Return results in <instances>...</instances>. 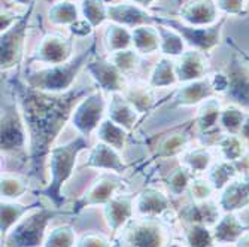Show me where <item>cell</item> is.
<instances>
[{
	"instance_id": "obj_15",
	"label": "cell",
	"mask_w": 249,
	"mask_h": 247,
	"mask_svg": "<svg viewBox=\"0 0 249 247\" xmlns=\"http://www.w3.org/2000/svg\"><path fill=\"white\" fill-rule=\"evenodd\" d=\"M107 21L124 26L130 30L141 26H154L155 15L149 14L148 9L130 2H118L107 5Z\"/></svg>"
},
{
	"instance_id": "obj_50",
	"label": "cell",
	"mask_w": 249,
	"mask_h": 247,
	"mask_svg": "<svg viewBox=\"0 0 249 247\" xmlns=\"http://www.w3.org/2000/svg\"><path fill=\"white\" fill-rule=\"evenodd\" d=\"M227 43H229V47H231L233 49H236V51L239 52V55H240L245 61H248V63H249V52H248V51H245V49H242V48L239 47V45L234 42V39H229V40H227Z\"/></svg>"
},
{
	"instance_id": "obj_11",
	"label": "cell",
	"mask_w": 249,
	"mask_h": 247,
	"mask_svg": "<svg viewBox=\"0 0 249 247\" xmlns=\"http://www.w3.org/2000/svg\"><path fill=\"white\" fill-rule=\"evenodd\" d=\"M224 72L229 78V88L224 97L231 104L249 112V63L245 61L236 49H233Z\"/></svg>"
},
{
	"instance_id": "obj_2",
	"label": "cell",
	"mask_w": 249,
	"mask_h": 247,
	"mask_svg": "<svg viewBox=\"0 0 249 247\" xmlns=\"http://www.w3.org/2000/svg\"><path fill=\"white\" fill-rule=\"evenodd\" d=\"M88 149H91L88 143V137L81 136V134L75 139L63 145L54 146L51 149L48 156L50 182L40 191V195L50 199V203H53L55 209H63L64 204L63 186L73 176L78 156Z\"/></svg>"
},
{
	"instance_id": "obj_47",
	"label": "cell",
	"mask_w": 249,
	"mask_h": 247,
	"mask_svg": "<svg viewBox=\"0 0 249 247\" xmlns=\"http://www.w3.org/2000/svg\"><path fill=\"white\" fill-rule=\"evenodd\" d=\"M75 247H112V240L100 232H84L76 238Z\"/></svg>"
},
{
	"instance_id": "obj_16",
	"label": "cell",
	"mask_w": 249,
	"mask_h": 247,
	"mask_svg": "<svg viewBox=\"0 0 249 247\" xmlns=\"http://www.w3.org/2000/svg\"><path fill=\"white\" fill-rule=\"evenodd\" d=\"M215 89L212 86L211 78L206 76L198 81L180 83L170 97V107H194L201 101L215 97Z\"/></svg>"
},
{
	"instance_id": "obj_41",
	"label": "cell",
	"mask_w": 249,
	"mask_h": 247,
	"mask_svg": "<svg viewBox=\"0 0 249 247\" xmlns=\"http://www.w3.org/2000/svg\"><path fill=\"white\" fill-rule=\"evenodd\" d=\"M79 11L81 16L94 29H99L107 21V5L105 0H81Z\"/></svg>"
},
{
	"instance_id": "obj_53",
	"label": "cell",
	"mask_w": 249,
	"mask_h": 247,
	"mask_svg": "<svg viewBox=\"0 0 249 247\" xmlns=\"http://www.w3.org/2000/svg\"><path fill=\"white\" fill-rule=\"evenodd\" d=\"M234 247H249V231L245 232V234L234 243Z\"/></svg>"
},
{
	"instance_id": "obj_45",
	"label": "cell",
	"mask_w": 249,
	"mask_h": 247,
	"mask_svg": "<svg viewBox=\"0 0 249 247\" xmlns=\"http://www.w3.org/2000/svg\"><path fill=\"white\" fill-rule=\"evenodd\" d=\"M190 195L193 198V201H206V199H211L215 188L212 186V183L208 181V177H194L191 183H190Z\"/></svg>"
},
{
	"instance_id": "obj_39",
	"label": "cell",
	"mask_w": 249,
	"mask_h": 247,
	"mask_svg": "<svg viewBox=\"0 0 249 247\" xmlns=\"http://www.w3.org/2000/svg\"><path fill=\"white\" fill-rule=\"evenodd\" d=\"M27 191H29L27 177L14 174V173H2V177H0V192H2V199L17 201Z\"/></svg>"
},
{
	"instance_id": "obj_34",
	"label": "cell",
	"mask_w": 249,
	"mask_h": 247,
	"mask_svg": "<svg viewBox=\"0 0 249 247\" xmlns=\"http://www.w3.org/2000/svg\"><path fill=\"white\" fill-rule=\"evenodd\" d=\"M206 173H208V181L212 183L216 192L222 191L230 182H233L234 179L240 177L236 164L227 160L213 161V164L209 167Z\"/></svg>"
},
{
	"instance_id": "obj_25",
	"label": "cell",
	"mask_w": 249,
	"mask_h": 247,
	"mask_svg": "<svg viewBox=\"0 0 249 247\" xmlns=\"http://www.w3.org/2000/svg\"><path fill=\"white\" fill-rule=\"evenodd\" d=\"M248 231L249 225H245L236 213H222L221 219L212 227L216 246L234 244Z\"/></svg>"
},
{
	"instance_id": "obj_49",
	"label": "cell",
	"mask_w": 249,
	"mask_h": 247,
	"mask_svg": "<svg viewBox=\"0 0 249 247\" xmlns=\"http://www.w3.org/2000/svg\"><path fill=\"white\" fill-rule=\"evenodd\" d=\"M21 16H22V14H19V12L2 8V12H0V33H3L8 29H11Z\"/></svg>"
},
{
	"instance_id": "obj_36",
	"label": "cell",
	"mask_w": 249,
	"mask_h": 247,
	"mask_svg": "<svg viewBox=\"0 0 249 247\" xmlns=\"http://www.w3.org/2000/svg\"><path fill=\"white\" fill-rule=\"evenodd\" d=\"M221 158L227 161H239L242 156L249 152L248 143L239 136V134H222L215 143Z\"/></svg>"
},
{
	"instance_id": "obj_51",
	"label": "cell",
	"mask_w": 249,
	"mask_h": 247,
	"mask_svg": "<svg viewBox=\"0 0 249 247\" xmlns=\"http://www.w3.org/2000/svg\"><path fill=\"white\" fill-rule=\"evenodd\" d=\"M239 136H240V137L248 143V146H249V112H248V116H246L243 125H242V130H240V132H239Z\"/></svg>"
},
{
	"instance_id": "obj_10",
	"label": "cell",
	"mask_w": 249,
	"mask_h": 247,
	"mask_svg": "<svg viewBox=\"0 0 249 247\" xmlns=\"http://www.w3.org/2000/svg\"><path fill=\"white\" fill-rule=\"evenodd\" d=\"M124 179H121L117 173H103L96 181L88 186V189L75 201L72 214H78L87 207L93 206H105L114 198L120 189L124 188Z\"/></svg>"
},
{
	"instance_id": "obj_27",
	"label": "cell",
	"mask_w": 249,
	"mask_h": 247,
	"mask_svg": "<svg viewBox=\"0 0 249 247\" xmlns=\"http://www.w3.org/2000/svg\"><path fill=\"white\" fill-rule=\"evenodd\" d=\"M2 207V219H0V232H2V238L8 235V232L17 225V223L29 214L32 210L42 207L40 201H33L30 204H21L18 201L12 199H2L0 203Z\"/></svg>"
},
{
	"instance_id": "obj_4",
	"label": "cell",
	"mask_w": 249,
	"mask_h": 247,
	"mask_svg": "<svg viewBox=\"0 0 249 247\" xmlns=\"http://www.w3.org/2000/svg\"><path fill=\"white\" fill-rule=\"evenodd\" d=\"M66 214L63 209L39 207L22 217L2 238V247H43L48 225L57 216Z\"/></svg>"
},
{
	"instance_id": "obj_18",
	"label": "cell",
	"mask_w": 249,
	"mask_h": 247,
	"mask_svg": "<svg viewBox=\"0 0 249 247\" xmlns=\"http://www.w3.org/2000/svg\"><path fill=\"white\" fill-rule=\"evenodd\" d=\"M178 216L185 225H194V223H198V225L213 227L221 219L222 210L218 206V201L216 203L212 199L193 201V203L180 209Z\"/></svg>"
},
{
	"instance_id": "obj_31",
	"label": "cell",
	"mask_w": 249,
	"mask_h": 247,
	"mask_svg": "<svg viewBox=\"0 0 249 247\" xmlns=\"http://www.w3.org/2000/svg\"><path fill=\"white\" fill-rule=\"evenodd\" d=\"M176 83L179 82L175 70V60L169 57H161L152 67L148 78V85L157 89V88H170Z\"/></svg>"
},
{
	"instance_id": "obj_56",
	"label": "cell",
	"mask_w": 249,
	"mask_h": 247,
	"mask_svg": "<svg viewBox=\"0 0 249 247\" xmlns=\"http://www.w3.org/2000/svg\"><path fill=\"white\" fill-rule=\"evenodd\" d=\"M243 181L246 182V185H248V188H249V173H248L246 176H243Z\"/></svg>"
},
{
	"instance_id": "obj_52",
	"label": "cell",
	"mask_w": 249,
	"mask_h": 247,
	"mask_svg": "<svg viewBox=\"0 0 249 247\" xmlns=\"http://www.w3.org/2000/svg\"><path fill=\"white\" fill-rule=\"evenodd\" d=\"M125 2H130V3H134V5H139V6L148 9V8H151V6L157 2V0H125Z\"/></svg>"
},
{
	"instance_id": "obj_37",
	"label": "cell",
	"mask_w": 249,
	"mask_h": 247,
	"mask_svg": "<svg viewBox=\"0 0 249 247\" xmlns=\"http://www.w3.org/2000/svg\"><path fill=\"white\" fill-rule=\"evenodd\" d=\"M180 164L185 165L194 174L206 173L209 167L213 164V153L208 146L187 149L180 155Z\"/></svg>"
},
{
	"instance_id": "obj_20",
	"label": "cell",
	"mask_w": 249,
	"mask_h": 247,
	"mask_svg": "<svg viewBox=\"0 0 249 247\" xmlns=\"http://www.w3.org/2000/svg\"><path fill=\"white\" fill-rule=\"evenodd\" d=\"M134 213L133 195H115L103 206V217L107 228L117 234L131 220Z\"/></svg>"
},
{
	"instance_id": "obj_23",
	"label": "cell",
	"mask_w": 249,
	"mask_h": 247,
	"mask_svg": "<svg viewBox=\"0 0 249 247\" xmlns=\"http://www.w3.org/2000/svg\"><path fill=\"white\" fill-rule=\"evenodd\" d=\"M218 206L222 213H237L249 207V188L243 177L234 179L222 191H219Z\"/></svg>"
},
{
	"instance_id": "obj_19",
	"label": "cell",
	"mask_w": 249,
	"mask_h": 247,
	"mask_svg": "<svg viewBox=\"0 0 249 247\" xmlns=\"http://www.w3.org/2000/svg\"><path fill=\"white\" fill-rule=\"evenodd\" d=\"M170 207V198L154 186L143 188L134 199V212L146 219H155L158 216H163Z\"/></svg>"
},
{
	"instance_id": "obj_9",
	"label": "cell",
	"mask_w": 249,
	"mask_h": 247,
	"mask_svg": "<svg viewBox=\"0 0 249 247\" xmlns=\"http://www.w3.org/2000/svg\"><path fill=\"white\" fill-rule=\"evenodd\" d=\"M73 58V37L61 33H47L30 52L27 64L57 66Z\"/></svg>"
},
{
	"instance_id": "obj_57",
	"label": "cell",
	"mask_w": 249,
	"mask_h": 247,
	"mask_svg": "<svg viewBox=\"0 0 249 247\" xmlns=\"http://www.w3.org/2000/svg\"><path fill=\"white\" fill-rule=\"evenodd\" d=\"M248 5H249V0H248Z\"/></svg>"
},
{
	"instance_id": "obj_24",
	"label": "cell",
	"mask_w": 249,
	"mask_h": 247,
	"mask_svg": "<svg viewBox=\"0 0 249 247\" xmlns=\"http://www.w3.org/2000/svg\"><path fill=\"white\" fill-rule=\"evenodd\" d=\"M193 125H194V121L193 124H187V125L172 130L166 137H163L155 150V155L158 158L169 160V158H175V156L182 155L191 142Z\"/></svg>"
},
{
	"instance_id": "obj_5",
	"label": "cell",
	"mask_w": 249,
	"mask_h": 247,
	"mask_svg": "<svg viewBox=\"0 0 249 247\" xmlns=\"http://www.w3.org/2000/svg\"><path fill=\"white\" fill-rule=\"evenodd\" d=\"M35 8L36 3L30 5L11 29L0 33V70H2V73L18 69L22 60H24L30 19Z\"/></svg>"
},
{
	"instance_id": "obj_21",
	"label": "cell",
	"mask_w": 249,
	"mask_h": 247,
	"mask_svg": "<svg viewBox=\"0 0 249 247\" xmlns=\"http://www.w3.org/2000/svg\"><path fill=\"white\" fill-rule=\"evenodd\" d=\"M84 168L106 170V171L121 174L127 170V164L124 163L123 156L117 149L106 143L97 142L89 149V155L84 164Z\"/></svg>"
},
{
	"instance_id": "obj_13",
	"label": "cell",
	"mask_w": 249,
	"mask_h": 247,
	"mask_svg": "<svg viewBox=\"0 0 249 247\" xmlns=\"http://www.w3.org/2000/svg\"><path fill=\"white\" fill-rule=\"evenodd\" d=\"M166 231L154 219H142L130 223L123 232L121 247H164Z\"/></svg>"
},
{
	"instance_id": "obj_28",
	"label": "cell",
	"mask_w": 249,
	"mask_h": 247,
	"mask_svg": "<svg viewBox=\"0 0 249 247\" xmlns=\"http://www.w3.org/2000/svg\"><path fill=\"white\" fill-rule=\"evenodd\" d=\"M131 48L142 57L160 52V34L157 26H141L131 30Z\"/></svg>"
},
{
	"instance_id": "obj_38",
	"label": "cell",
	"mask_w": 249,
	"mask_h": 247,
	"mask_svg": "<svg viewBox=\"0 0 249 247\" xmlns=\"http://www.w3.org/2000/svg\"><path fill=\"white\" fill-rule=\"evenodd\" d=\"M194 179V173L188 170L185 165H176L166 177H164V185L170 195L180 197L185 191H188L190 183Z\"/></svg>"
},
{
	"instance_id": "obj_7",
	"label": "cell",
	"mask_w": 249,
	"mask_h": 247,
	"mask_svg": "<svg viewBox=\"0 0 249 247\" xmlns=\"http://www.w3.org/2000/svg\"><path fill=\"white\" fill-rule=\"evenodd\" d=\"M0 122H2V130H0V132H2V142H0L2 153L14 155L24 152L30 145L29 130L15 100L2 103Z\"/></svg>"
},
{
	"instance_id": "obj_3",
	"label": "cell",
	"mask_w": 249,
	"mask_h": 247,
	"mask_svg": "<svg viewBox=\"0 0 249 247\" xmlns=\"http://www.w3.org/2000/svg\"><path fill=\"white\" fill-rule=\"evenodd\" d=\"M97 54V40H93L87 49L81 54L73 57L71 61L57 64V66H47L40 70L26 73L24 82L43 93L51 94H63L73 89V83L76 82L79 73L87 67V63Z\"/></svg>"
},
{
	"instance_id": "obj_30",
	"label": "cell",
	"mask_w": 249,
	"mask_h": 247,
	"mask_svg": "<svg viewBox=\"0 0 249 247\" xmlns=\"http://www.w3.org/2000/svg\"><path fill=\"white\" fill-rule=\"evenodd\" d=\"M123 94L131 103V106L138 110L139 115L148 114L157 104L155 89L151 88L149 85H128Z\"/></svg>"
},
{
	"instance_id": "obj_43",
	"label": "cell",
	"mask_w": 249,
	"mask_h": 247,
	"mask_svg": "<svg viewBox=\"0 0 249 247\" xmlns=\"http://www.w3.org/2000/svg\"><path fill=\"white\" fill-rule=\"evenodd\" d=\"M76 235L72 225H58L48 231L43 241V247H75Z\"/></svg>"
},
{
	"instance_id": "obj_8",
	"label": "cell",
	"mask_w": 249,
	"mask_h": 247,
	"mask_svg": "<svg viewBox=\"0 0 249 247\" xmlns=\"http://www.w3.org/2000/svg\"><path fill=\"white\" fill-rule=\"evenodd\" d=\"M106 109L107 101L105 99V93L96 89V91L88 93L75 106L71 124L81 136L88 137L96 132L102 121L106 118Z\"/></svg>"
},
{
	"instance_id": "obj_29",
	"label": "cell",
	"mask_w": 249,
	"mask_h": 247,
	"mask_svg": "<svg viewBox=\"0 0 249 247\" xmlns=\"http://www.w3.org/2000/svg\"><path fill=\"white\" fill-rule=\"evenodd\" d=\"M102 43L105 51L109 54H114L118 51H124V49H130L133 40H131V30L115 24V22H109V24L105 27L103 36H102Z\"/></svg>"
},
{
	"instance_id": "obj_32",
	"label": "cell",
	"mask_w": 249,
	"mask_h": 247,
	"mask_svg": "<svg viewBox=\"0 0 249 247\" xmlns=\"http://www.w3.org/2000/svg\"><path fill=\"white\" fill-rule=\"evenodd\" d=\"M96 139H97V142L106 143L114 149H117L118 152H121L125 149L128 131L106 116L102 121V124L99 125V128L96 130Z\"/></svg>"
},
{
	"instance_id": "obj_55",
	"label": "cell",
	"mask_w": 249,
	"mask_h": 247,
	"mask_svg": "<svg viewBox=\"0 0 249 247\" xmlns=\"http://www.w3.org/2000/svg\"><path fill=\"white\" fill-rule=\"evenodd\" d=\"M47 2L51 5V3H57V2H72V3H78L81 0H47Z\"/></svg>"
},
{
	"instance_id": "obj_6",
	"label": "cell",
	"mask_w": 249,
	"mask_h": 247,
	"mask_svg": "<svg viewBox=\"0 0 249 247\" xmlns=\"http://www.w3.org/2000/svg\"><path fill=\"white\" fill-rule=\"evenodd\" d=\"M225 19H227V16H221V19L216 22V24H213L211 27H193V26L184 24L179 18L155 15V24H163L166 27L176 30L180 36H182L188 48L197 49L203 54H211L215 48L219 47V43H221Z\"/></svg>"
},
{
	"instance_id": "obj_44",
	"label": "cell",
	"mask_w": 249,
	"mask_h": 247,
	"mask_svg": "<svg viewBox=\"0 0 249 247\" xmlns=\"http://www.w3.org/2000/svg\"><path fill=\"white\" fill-rule=\"evenodd\" d=\"M141 57L142 55H139L133 48L124 49V51H118V52H114V54L107 55V58L112 63H114L125 76L131 75L133 72H136V70L139 69Z\"/></svg>"
},
{
	"instance_id": "obj_35",
	"label": "cell",
	"mask_w": 249,
	"mask_h": 247,
	"mask_svg": "<svg viewBox=\"0 0 249 247\" xmlns=\"http://www.w3.org/2000/svg\"><path fill=\"white\" fill-rule=\"evenodd\" d=\"M155 26L158 29V34H160V54L163 57L176 60L179 55H182L187 51V43L176 30L163 24Z\"/></svg>"
},
{
	"instance_id": "obj_40",
	"label": "cell",
	"mask_w": 249,
	"mask_h": 247,
	"mask_svg": "<svg viewBox=\"0 0 249 247\" xmlns=\"http://www.w3.org/2000/svg\"><path fill=\"white\" fill-rule=\"evenodd\" d=\"M248 116V112L236 104L224 106L219 115V128L225 134H239Z\"/></svg>"
},
{
	"instance_id": "obj_42",
	"label": "cell",
	"mask_w": 249,
	"mask_h": 247,
	"mask_svg": "<svg viewBox=\"0 0 249 247\" xmlns=\"http://www.w3.org/2000/svg\"><path fill=\"white\" fill-rule=\"evenodd\" d=\"M184 241L187 247H216L211 227L198 225V223L185 225Z\"/></svg>"
},
{
	"instance_id": "obj_48",
	"label": "cell",
	"mask_w": 249,
	"mask_h": 247,
	"mask_svg": "<svg viewBox=\"0 0 249 247\" xmlns=\"http://www.w3.org/2000/svg\"><path fill=\"white\" fill-rule=\"evenodd\" d=\"M94 30L96 29L91 24H89L87 19H84L82 16L75 22V24H72L69 27V32H71V34L73 37H87V36H91Z\"/></svg>"
},
{
	"instance_id": "obj_46",
	"label": "cell",
	"mask_w": 249,
	"mask_h": 247,
	"mask_svg": "<svg viewBox=\"0 0 249 247\" xmlns=\"http://www.w3.org/2000/svg\"><path fill=\"white\" fill-rule=\"evenodd\" d=\"M222 16H245L248 14V0H215Z\"/></svg>"
},
{
	"instance_id": "obj_12",
	"label": "cell",
	"mask_w": 249,
	"mask_h": 247,
	"mask_svg": "<svg viewBox=\"0 0 249 247\" xmlns=\"http://www.w3.org/2000/svg\"><path fill=\"white\" fill-rule=\"evenodd\" d=\"M85 70L94 81L97 89L106 94L124 93L128 86L127 76L107 57H100L96 54L87 63Z\"/></svg>"
},
{
	"instance_id": "obj_33",
	"label": "cell",
	"mask_w": 249,
	"mask_h": 247,
	"mask_svg": "<svg viewBox=\"0 0 249 247\" xmlns=\"http://www.w3.org/2000/svg\"><path fill=\"white\" fill-rule=\"evenodd\" d=\"M48 21L55 27H67L69 29L72 24L81 18L79 5L72 2H57L51 3L47 11Z\"/></svg>"
},
{
	"instance_id": "obj_26",
	"label": "cell",
	"mask_w": 249,
	"mask_h": 247,
	"mask_svg": "<svg viewBox=\"0 0 249 247\" xmlns=\"http://www.w3.org/2000/svg\"><path fill=\"white\" fill-rule=\"evenodd\" d=\"M222 107L224 106L218 99V96L201 101L197 106V112L193 121H194V127L198 130L200 134L209 136V134H212L216 130V127H219V115Z\"/></svg>"
},
{
	"instance_id": "obj_17",
	"label": "cell",
	"mask_w": 249,
	"mask_h": 247,
	"mask_svg": "<svg viewBox=\"0 0 249 247\" xmlns=\"http://www.w3.org/2000/svg\"><path fill=\"white\" fill-rule=\"evenodd\" d=\"M175 70L179 83L198 81L209 76V60L206 54L188 48L175 60Z\"/></svg>"
},
{
	"instance_id": "obj_22",
	"label": "cell",
	"mask_w": 249,
	"mask_h": 247,
	"mask_svg": "<svg viewBox=\"0 0 249 247\" xmlns=\"http://www.w3.org/2000/svg\"><path fill=\"white\" fill-rule=\"evenodd\" d=\"M106 116L118 124L120 127L125 128L128 132L134 130L136 124L139 121V114L131 103L125 99L123 93H114L109 94L107 109H106Z\"/></svg>"
},
{
	"instance_id": "obj_54",
	"label": "cell",
	"mask_w": 249,
	"mask_h": 247,
	"mask_svg": "<svg viewBox=\"0 0 249 247\" xmlns=\"http://www.w3.org/2000/svg\"><path fill=\"white\" fill-rule=\"evenodd\" d=\"M11 2L14 3V5H17V6H22V8H29L30 5H33V3H36V0H11Z\"/></svg>"
},
{
	"instance_id": "obj_14",
	"label": "cell",
	"mask_w": 249,
	"mask_h": 247,
	"mask_svg": "<svg viewBox=\"0 0 249 247\" xmlns=\"http://www.w3.org/2000/svg\"><path fill=\"white\" fill-rule=\"evenodd\" d=\"M179 19L193 27H211L221 19L215 0H187L178 11Z\"/></svg>"
},
{
	"instance_id": "obj_1",
	"label": "cell",
	"mask_w": 249,
	"mask_h": 247,
	"mask_svg": "<svg viewBox=\"0 0 249 247\" xmlns=\"http://www.w3.org/2000/svg\"><path fill=\"white\" fill-rule=\"evenodd\" d=\"M9 89L19 106L29 130L30 176L39 179L47 163L54 142L71 122L75 106L88 93L84 88L71 89L63 94L37 91L24 81L11 79Z\"/></svg>"
}]
</instances>
